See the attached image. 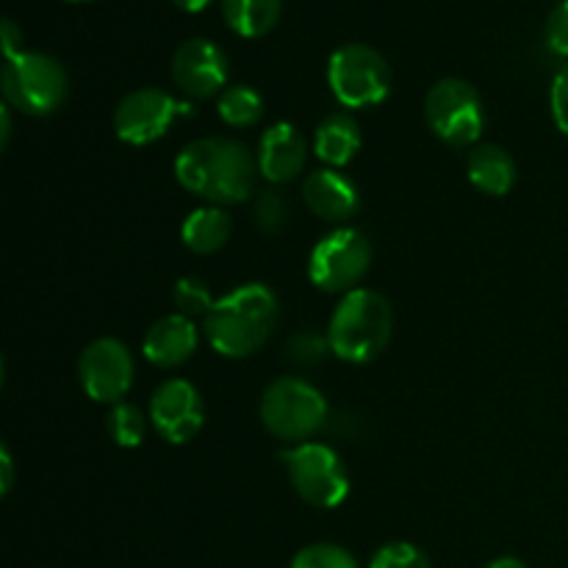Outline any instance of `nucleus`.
I'll return each mask as SVG.
<instances>
[{
    "instance_id": "7",
    "label": "nucleus",
    "mask_w": 568,
    "mask_h": 568,
    "mask_svg": "<svg viewBox=\"0 0 568 568\" xmlns=\"http://www.w3.org/2000/svg\"><path fill=\"white\" fill-rule=\"evenodd\" d=\"M425 120L430 131L449 148H471L486 128V111L477 89L460 78L433 83L425 100Z\"/></svg>"
},
{
    "instance_id": "14",
    "label": "nucleus",
    "mask_w": 568,
    "mask_h": 568,
    "mask_svg": "<svg viewBox=\"0 0 568 568\" xmlns=\"http://www.w3.org/2000/svg\"><path fill=\"white\" fill-rule=\"evenodd\" d=\"M258 172L270 183H286L305 170L308 144L292 122H275L264 131L258 142Z\"/></svg>"
},
{
    "instance_id": "27",
    "label": "nucleus",
    "mask_w": 568,
    "mask_h": 568,
    "mask_svg": "<svg viewBox=\"0 0 568 568\" xmlns=\"http://www.w3.org/2000/svg\"><path fill=\"white\" fill-rule=\"evenodd\" d=\"M331 349L327 338H320L316 333H297V336L288 342V355H292L297 364H316V361L325 358V353Z\"/></svg>"
},
{
    "instance_id": "10",
    "label": "nucleus",
    "mask_w": 568,
    "mask_h": 568,
    "mask_svg": "<svg viewBox=\"0 0 568 568\" xmlns=\"http://www.w3.org/2000/svg\"><path fill=\"white\" fill-rule=\"evenodd\" d=\"M189 114H192V105L164 89H136L116 105L114 131L125 144L144 148L166 136L172 122Z\"/></svg>"
},
{
    "instance_id": "9",
    "label": "nucleus",
    "mask_w": 568,
    "mask_h": 568,
    "mask_svg": "<svg viewBox=\"0 0 568 568\" xmlns=\"http://www.w3.org/2000/svg\"><path fill=\"white\" fill-rule=\"evenodd\" d=\"M294 491L314 508H338L349 497V475L336 449L303 442L283 453Z\"/></svg>"
},
{
    "instance_id": "25",
    "label": "nucleus",
    "mask_w": 568,
    "mask_h": 568,
    "mask_svg": "<svg viewBox=\"0 0 568 568\" xmlns=\"http://www.w3.org/2000/svg\"><path fill=\"white\" fill-rule=\"evenodd\" d=\"M369 568H430V560L414 544L394 541L377 549Z\"/></svg>"
},
{
    "instance_id": "12",
    "label": "nucleus",
    "mask_w": 568,
    "mask_h": 568,
    "mask_svg": "<svg viewBox=\"0 0 568 568\" xmlns=\"http://www.w3.org/2000/svg\"><path fill=\"white\" fill-rule=\"evenodd\" d=\"M172 81L189 98H214L225 92L227 55L216 42L203 37L186 39L172 55Z\"/></svg>"
},
{
    "instance_id": "22",
    "label": "nucleus",
    "mask_w": 568,
    "mask_h": 568,
    "mask_svg": "<svg viewBox=\"0 0 568 568\" xmlns=\"http://www.w3.org/2000/svg\"><path fill=\"white\" fill-rule=\"evenodd\" d=\"M109 433L120 447H139L148 433V416L131 403H116L109 414Z\"/></svg>"
},
{
    "instance_id": "26",
    "label": "nucleus",
    "mask_w": 568,
    "mask_h": 568,
    "mask_svg": "<svg viewBox=\"0 0 568 568\" xmlns=\"http://www.w3.org/2000/svg\"><path fill=\"white\" fill-rule=\"evenodd\" d=\"M286 216H288V205L281 192L261 194V200L255 203V222H258L261 231L266 233L281 231V227L286 225Z\"/></svg>"
},
{
    "instance_id": "8",
    "label": "nucleus",
    "mask_w": 568,
    "mask_h": 568,
    "mask_svg": "<svg viewBox=\"0 0 568 568\" xmlns=\"http://www.w3.org/2000/svg\"><path fill=\"white\" fill-rule=\"evenodd\" d=\"M372 264V244L355 227H336L322 236L308 255V277L327 294L355 292Z\"/></svg>"
},
{
    "instance_id": "30",
    "label": "nucleus",
    "mask_w": 568,
    "mask_h": 568,
    "mask_svg": "<svg viewBox=\"0 0 568 568\" xmlns=\"http://www.w3.org/2000/svg\"><path fill=\"white\" fill-rule=\"evenodd\" d=\"M0 39H3V55H6V59L22 53V31L11 20L0 22Z\"/></svg>"
},
{
    "instance_id": "17",
    "label": "nucleus",
    "mask_w": 568,
    "mask_h": 568,
    "mask_svg": "<svg viewBox=\"0 0 568 568\" xmlns=\"http://www.w3.org/2000/svg\"><path fill=\"white\" fill-rule=\"evenodd\" d=\"M466 175L477 192L488 197H503L516 183V164L497 144H477L466 161Z\"/></svg>"
},
{
    "instance_id": "28",
    "label": "nucleus",
    "mask_w": 568,
    "mask_h": 568,
    "mask_svg": "<svg viewBox=\"0 0 568 568\" xmlns=\"http://www.w3.org/2000/svg\"><path fill=\"white\" fill-rule=\"evenodd\" d=\"M544 37H547V48L552 50L555 55H564V59H568V0L555 6L552 14H549L547 20V31H544Z\"/></svg>"
},
{
    "instance_id": "18",
    "label": "nucleus",
    "mask_w": 568,
    "mask_h": 568,
    "mask_svg": "<svg viewBox=\"0 0 568 568\" xmlns=\"http://www.w3.org/2000/svg\"><path fill=\"white\" fill-rule=\"evenodd\" d=\"M361 150V128L355 116L349 114H331L320 122L314 133V153L316 159L325 161L331 170L347 166Z\"/></svg>"
},
{
    "instance_id": "1",
    "label": "nucleus",
    "mask_w": 568,
    "mask_h": 568,
    "mask_svg": "<svg viewBox=\"0 0 568 568\" xmlns=\"http://www.w3.org/2000/svg\"><path fill=\"white\" fill-rule=\"evenodd\" d=\"M255 172L258 161L242 142L233 139H197L186 144L175 159L178 183L214 205L242 203L244 197H250Z\"/></svg>"
},
{
    "instance_id": "32",
    "label": "nucleus",
    "mask_w": 568,
    "mask_h": 568,
    "mask_svg": "<svg viewBox=\"0 0 568 568\" xmlns=\"http://www.w3.org/2000/svg\"><path fill=\"white\" fill-rule=\"evenodd\" d=\"M172 3H175L178 9L189 11V14H197V11L209 9V6H211V0H172Z\"/></svg>"
},
{
    "instance_id": "13",
    "label": "nucleus",
    "mask_w": 568,
    "mask_h": 568,
    "mask_svg": "<svg viewBox=\"0 0 568 568\" xmlns=\"http://www.w3.org/2000/svg\"><path fill=\"white\" fill-rule=\"evenodd\" d=\"M203 399L189 381H166L150 399V422L170 444H186L203 430Z\"/></svg>"
},
{
    "instance_id": "23",
    "label": "nucleus",
    "mask_w": 568,
    "mask_h": 568,
    "mask_svg": "<svg viewBox=\"0 0 568 568\" xmlns=\"http://www.w3.org/2000/svg\"><path fill=\"white\" fill-rule=\"evenodd\" d=\"M292 568H358V560L336 544H311L294 555Z\"/></svg>"
},
{
    "instance_id": "21",
    "label": "nucleus",
    "mask_w": 568,
    "mask_h": 568,
    "mask_svg": "<svg viewBox=\"0 0 568 568\" xmlns=\"http://www.w3.org/2000/svg\"><path fill=\"white\" fill-rule=\"evenodd\" d=\"M216 114L231 128H253L264 116V98L247 83H236L220 94Z\"/></svg>"
},
{
    "instance_id": "5",
    "label": "nucleus",
    "mask_w": 568,
    "mask_h": 568,
    "mask_svg": "<svg viewBox=\"0 0 568 568\" xmlns=\"http://www.w3.org/2000/svg\"><path fill=\"white\" fill-rule=\"evenodd\" d=\"M261 422L272 436L303 444L327 422V403L320 388L300 377H277L261 397Z\"/></svg>"
},
{
    "instance_id": "19",
    "label": "nucleus",
    "mask_w": 568,
    "mask_h": 568,
    "mask_svg": "<svg viewBox=\"0 0 568 568\" xmlns=\"http://www.w3.org/2000/svg\"><path fill=\"white\" fill-rule=\"evenodd\" d=\"M231 231L233 222L227 216V211H222L220 205H203V209H194L183 220L181 239L192 253L211 255L225 247L227 239H231Z\"/></svg>"
},
{
    "instance_id": "16",
    "label": "nucleus",
    "mask_w": 568,
    "mask_h": 568,
    "mask_svg": "<svg viewBox=\"0 0 568 568\" xmlns=\"http://www.w3.org/2000/svg\"><path fill=\"white\" fill-rule=\"evenodd\" d=\"M197 325L192 322V316L183 314H170L164 320L155 322L153 327L144 336V358L153 366L161 369H175V366L186 364L189 358L197 349Z\"/></svg>"
},
{
    "instance_id": "33",
    "label": "nucleus",
    "mask_w": 568,
    "mask_h": 568,
    "mask_svg": "<svg viewBox=\"0 0 568 568\" xmlns=\"http://www.w3.org/2000/svg\"><path fill=\"white\" fill-rule=\"evenodd\" d=\"M486 568H527V566L521 564L519 558H497L494 564H488Z\"/></svg>"
},
{
    "instance_id": "24",
    "label": "nucleus",
    "mask_w": 568,
    "mask_h": 568,
    "mask_svg": "<svg viewBox=\"0 0 568 568\" xmlns=\"http://www.w3.org/2000/svg\"><path fill=\"white\" fill-rule=\"evenodd\" d=\"M172 297H175V305L181 308L183 316H203V320L209 316V311L214 308L216 303L209 294V288H205V283L197 281V277H181V281L175 283Z\"/></svg>"
},
{
    "instance_id": "29",
    "label": "nucleus",
    "mask_w": 568,
    "mask_h": 568,
    "mask_svg": "<svg viewBox=\"0 0 568 568\" xmlns=\"http://www.w3.org/2000/svg\"><path fill=\"white\" fill-rule=\"evenodd\" d=\"M549 105H552L555 125L568 136V61L555 72L552 89H549Z\"/></svg>"
},
{
    "instance_id": "34",
    "label": "nucleus",
    "mask_w": 568,
    "mask_h": 568,
    "mask_svg": "<svg viewBox=\"0 0 568 568\" xmlns=\"http://www.w3.org/2000/svg\"><path fill=\"white\" fill-rule=\"evenodd\" d=\"M70 3H87V0H70Z\"/></svg>"
},
{
    "instance_id": "11",
    "label": "nucleus",
    "mask_w": 568,
    "mask_h": 568,
    "mask_svg": "<svg viewBox=\"0 0 568 568\" xmlns=\"http://www.w3.org/2000/svg\"><path fill=\"white\" fill-rule=\"evenodd\" d=\"M133 375H136V366H133L131 349L116 338H98L83 349L78 361L81 388L94 403H122V397L131 392Z\"/></svg>"
},
{
    "instance_id": "15",
    "label": "nucleus",
    "mask_w": 568,
    "mask_h": 568,
    "mask_svg": "<svg viewBox=\"0 0 568 568\" xmlns=\"http://www.w3.org/2000/svg\"><path fill=\"white\" fill-rule=\"evenodd\" d=\"M303 197L311 214H316L325 222L353 220L361 205L355 183L336 170L311 172L303 183Z\"/></svg>"
},
{
    "instance_id": "31",
    "label": "nucleus",
    "mask_w": 568,
    "mask_h": 568,
    "mask_svg": "<svg viewBox=\"0 0 568 568\" xmlns=\"http://www.w3.org/2000/svg\"><path fill=\"white\" fill-rule=\"evenodd\" d=\"M0 469H3V480H0V491L9 494L11 491V483H14V464H11V453L9 447H0Z\"/></svg>"
},
{
    "instance_id": "20",
    "label": "nucleus",
    "mask_w": 568,
    "mask_h": 568,
    "mask_svg": "<svg viewBox=\"0 0 568 568\" xmlns=\"http://www.w3.org/2000/svg\"><path fill=\"white\" fill-rule=\"evenodd\" d=\"M283 0H222L227 28L244 39L264 37L275 28Z\"/></svg>"
},
{
    "instance_id": "4",
    "label": "nucleus",
    "mask_w": 568,
    "mask_h": 568,
    "mask_svg": "<svg viewBox=\"0 0 568 568\" xmlns=\"http://www.w3.org/2000/svg\"><path fill=\"white\" fill-rule=\"evenodd\" d=\"M67 70L48 53L22 50L3 64L0 89L6 105L31 116H48L64 103L67 98Z\"/></svg>"
},
{
    "instance_id": "6",
    "label": "nucleus",
    "mask_w": 568,
    "mask_h": 568,
    "mask_svg": "<svg viewBox=\"0 0 568 568\" xmlns=\"http://www.w3.org/2000/svg\"><path fill=\"white\" fill-rule=\"evenodd\" d=\"M327 87L347 109L381 105L392 92V67L369 44H342L327 61Z\"/></svg>"
},
{
    "instance_id": "2",
    "label": "nucleus",
    "mask_w": 568,
    "mask_h": 568,
    "mask_svg": "<svg viewBox=\"0 0 568 568\" xmlns=\"http://www.w3.org/2000/svg\"><path fill=\"white\" fill-rule=\"evenodd\" d=\"M277 325V297L264 283L233 288L203 320L205 338L225 358H247L258 353Z\"/></svg>"
},
{
    "instance_id": "3",
    "label": "nucleus",
    "mask_w": 568,
    "mask_h": 568,
    "mask_svg": "<svg viewBox=\"0 0 568 568\" xmlns=\"http://www.w3.org/2000/svg\"><path fill=\"white\" fill-rule=\"evenodd\" d=\"M388 338H392V308L386 297L372 288H355L344 294L327 327V342L336 358L347 364H369L386 349Z\"/></svg>"
}]
</instances>
